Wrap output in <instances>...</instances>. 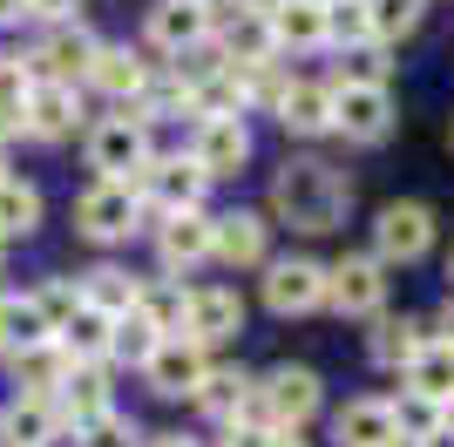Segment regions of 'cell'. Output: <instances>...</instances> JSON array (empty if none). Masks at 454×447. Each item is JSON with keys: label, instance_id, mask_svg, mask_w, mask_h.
<instances>
[{"label": "cell", "instance_id": "obj_1", "mask_svg": "<svg viewBox=\"0 0 454 447\" xmlns=\"http://www.w3.org/2000/svg\"><path fill=\"white\" fill-rule=\"evenodd\" d=\"M346 204H353V184H346L333 163H319V156H292V163L271 176V217L305 231V238L340 231Z\"/></svg>", "mask_w": 454, "mask_h": 447}, {"label": "cell", "instance_id": "obj_2", "mask_svg": "<svg viewBox=\"0 0 454 447\" xmlns=\"http://www.w3.org/2000/svg\"><path fill=\"white\" fill-rule=\"evenodd\" d=\"M89 169H102V184H143V169H150V122H136L129 109L102 115L89 129Z\"/></svg>", "mask_w": 454, "mask_h": 447}, {"label": "cell", "instance_id": "obj_3", "mask_svg": "<svg viewBox=\"0 0 454 447\" xmlns=\"http://www.w3.org/2000/svg\"><path fill=\"white\" fill-rule=\"evenodd\" d=\"M136 217H143V197H136V184H95L75 197V231L95 244H122L136 231Z\"/></svg>", "mask_w": 454, "mask_h": 447}, {"label": "cell", "instance_id": "obj_4", "mask_svg": "<svg viewBox=\"0 0 454 447\" xmlns=\"http://www.w3.org/2000/svg\"><path fill=\"white\" fill-rule=\"evenodd\" d=\"M333 129L346 143H380L394 129V95L373 82H333Z\"/></svg>", "mask_w": 454, "mask_h": 447}, {"label": "cell", "instance_id": "obj_5", "mask_svg": "<svg viewBox=\"0 0 454 447\" xmlns=\"http://www.w3.org/2000/svg\"><path fill=\"white\" fill-rule=\"evenodd\" d=\"M258 400H265L271 427H292V434H299L305 420L319 413V372H312V366H278V372L258 380Z\"/></svg>", "mask_w": 454, "mask_h": 447}, {"label": "cell", "instance_id": "obj_6", "mask_svg": "<svg viewBox=\"0 0 454 447\" xmlns=\"http://www.w3.org/2000/svg\"><path fill=\"white\" fill-rule=\"evenodd\" d=\"M373 244H380V264L427 258V244H434V210L427 204H387L380 224H373Z\"/></svg>", "mask_w": 454, "mask_h": 447}, {"label": "cell", "instance_id": "obj_7", "mask_svg": "<svg viewBox=\"0 0 454 447\" xmlns=\"http://www.w3.org/2000/svg\"><path fill=\"white\" fill-rule=\"evenodd\" d=\"M217 35V7L210 0H156L150 7V41L170 48V55H190Z\"/></svg>", "mask_w": 454, "mask_h": 447}, {"label": "cell", "instance_id": "obj_8", "mask_svg": "<svg viewBox=\"0 0 454 447\" xmlns=\"http://www.w3.org/2000/svg\"><path fill=\"white\" fill-rule=\"evenodd\" d=\"M265 305L271 312H319L325 305V264H312V258H278V264H265Z\"/></svg>", "mask_w": 454, "mask_h": 447}, {"label": "cell", "instance_id": "obj_9", "mask_svg": "<svg viewBox=\"0 0 454 447\" xmlns=\"http://www.w3.org/2000/svg\"><path fill=\"white\" fill-rule=\"evenodd\" d=\"M204 184H210V176L197 169V156H163V163L150 156V169H143V184H136V197L150 190V204L163 210V217H176V210H197Z\"/></svg>", "mask_w": 454, "mask_h": 447}, {"label": "cell", "instance_id": "obj_10", "mask_svg": "<svg viewBox=\"0 0 454 447\" xmlns=\"http://www.w3.org/2000/svg\"><path fill=\"white\" fill-rule=\"evenodd\" d=\"M204 372H210L204 346H190V339H163V346L150 353V366H143V380H150L163 400H197Z\"/></svg>", "mask_w": 454, "mask_h": 447}, {"label": "cell", "instance_id": "obj_11", "mask_svg": "<svg viewBox=\"0 0 454 447\" xmlns=\"http://www.w3.org/2000/svg\"><path fill=\"white\" fill-rule=\"evenodd\" d=\"M95 48H102V41L89 35V27H82V20H68V27H55V35L41 41L35 55V74L41 82H61V89H75L82 74H89V61H95Z\"/></svg>", "mask_w": 454, "mask_h": 447}, {"label": "cell", "instance_id": "obj_12", "mask_svg": "<svg viewBox=\"0 0 454 447\" xmlns=\"http://www.w3.org/2000/svg\"><path fill=\"white\" fill-rule=\"evenodd\" d=\"M325 305H333V312H353V318L380 312V305H387L380 258H340L333 271H325Z\"/></svg>", "mask_w": 454, "mask_h": 447}, {"label": "cell", "instance_id": "obj_13", "mask_svg": "<svg viewBox=\"0 0 454 447\" xmlns=\"http://www.w3.org/2000/svg\"><path fill=\"white\" fill-rule=\"evenodd\" d=\"M245 333V298L231 285H204L190 292V318H184V339L190 346H217V339H238Z\"/></svg>", "mask_w": 454, "mask_h": 447}, {"label": "cell", "instance_id": "obj_14", "mask_svg": "<svg viewBox=\"0 0 454 447\" xmlns=\"http://www.w3.org/2000/svg\"><path fill=\"white\" fill-rule=\"evenodd\" d=\"M156 258L170 264V271H190V264L217 258V217H204V210H176V217H163V231H156Z\"/></svg>", "mask_w": 454, "mask_h": 447}, {"label": "cell", "instance_id": "obj_15", "mask_svg": "<svg viewBox=\"0 0 454 447\" xmlns=\"http://www.w3.org/2000/svg\"><path fill=\"white\" fill-rule=\"evenodd\" d=\"M190 156H197V169H204V176H238V169H245V156H251L245 115H217V122H204Z\"/></svg>", "mask_w": 454, "mask_h": 447}, {"label": "cell", "instance_id": "obj_16", "mask_svg": "<svg viewBox=\"0 0 454 447\" xmlns=\"http://www.w3.org/2000/svg\"><path fill=\"white\" fill-rule=\"evenodd\" d=\"M333 441L340 447H394V400H346L340 420H333Z\"/></svg>", "mask_w": 454, "mask_h": 447}, {"label": "cell", "instance_id": "obj_17", "mask_svg": "<svg viewBox=\"0 0 454 447\" xmlns=\"http://www.w3.org/2000/svg\"><path fill=\"white\" fill-rule=\"evenodd\" d=\"M89 82H95L102 95H115L122 109H129V102H143V95H150V61L129 55V48H95Z\"/></svg>", "mask_w": 454, "mask_h": 447}, {"label": "cell", "instance_id": "obj_18", "mask_svg": "<svg viewBox=\"0 0 454 447\" xmlns=\"http://www.w3.org/2000/svg\"><path fill=\"white\" fill-rule=\"evenodd\" d=\"M55 407H61V420H68L75 434L95 427V420H109V372H102V366H75L68 380H61Z\"/></svg>", "mask_w": 454, "mask_h": 447}, {"label": "cell", "instance_id": "obj_19", "mask_svg": "<svg viewBox=\"0 0 454 447\" xmlns=\"http://www.w3.org/2000/svg\"><path fill=\"white\" fill-rule=\"evenodd\" d=\"M55 434H61V407H55V400L14 393L7 413H0V441H7V447H48Z\"/></svg>", "mask_w": 454, "mask_h": 447}, {"label": "cell", "instance_id": "obj_20", "mask_svg": "<svg viewBox=\"0 0 454 447\" xmlns=\"http://www.w3.org/2000/svg\"><path fill=\"white\" fill-rule=\"evenodd\" d=\"M75 122H82V95L61 89V82H35V102H27V136L61 143V136H75Z\"/></svg>", "mask_w": 454, "mask_h": 447}, {"label": "cell", "instance_id": "obj_21", "mask_svg": "<svg viewBox=\"0 0 454 447\" xmlns=\"http://www.w3.org/2000/svg\"><path fill=\"white\" fill-rule=\"evenodd\" d=\"M55 339V325H48V312H41V298H14V292H0V353L14 346V353H35V346H48Z\"/></svg>", "mask_w": 454, "mask_h": 447}, {"label": "cell", "instance_id": "obj_22", "mask_svg": "<svg viewBox=\"0 0 454 447\" xmlns=\"http://www.w3.org/2000/svg\"><path fill=\"white\" fill-rule=\"evenodd\" d=\"M55 339H61V353L75 359V366H102V359H109V346H115V318L95 312V305H82V312L68 318Z\"/></svg>", "mask_w": 454, "mask_h": 447}, {"label": "cell", "instance_id": "obj_23", "mask_svg": "<svg viewBox=\"0 0 454 447\" xmlns=\"http://www.w3.org/2000/svg\"><path fill=\"white\" fill-rule=\"evenodd\" d=\"M278 122L292 136H325V129H333V89H319V82H292V89L278 95Z\"/></svg>", "mask_w": 454, "mask_h": 447}, {"label": "cell", "instance_id": "obj_24", "mask_svg": "<svg viewBox=\"0 0 454 447\" xmlns=\"http://www.w3.org/2000/svg\"><path fill=\"white\" fill-rule=\"evenodd\" d=\"M27 102H35V61L0 55V143L27 136Z\"/></svg>", "mask_w": 454, "mask_h": 447}, {"label": "cell", "instance_id": "obj_25", "mask_svg": "<svg viewBox=\"0 0 454 447\" xmlns=\"http://www.w3.org/2000/svg\"><path fill=\"white\" fill-rule=\"evenodd\" d=\"M407 393L454 407V339H427V346H420V359L407 366Z\"/></svg>", "mask_w": 454, "mask_h": 447}, {"label": "cell", "instance_id": "obj_26", "mask_svg": "<svg viewBox=\"0 0 454 447\" xmlns=\"http://www.w3.org/2000/svg\"><path fill=\"white\" fill-rule=\"evenodd\" d=\"M14 372H20V393H35V400H55L61 380L75 372V359L61 353V339H48V346H35V353H14Z\"/></svg>", "mask_w": 454, "mask_h": 447}, {"label": "cell", "instance_id": "obj_27", "mask_svg": "<svg viewBox=\"0 0 454 447\" xmlns=\"http://www.w3.org/2000/svg\"><path fill=\"white\" fill-rule=\"evenodd\" d=\"M265 20L278 48H325V7H312V0H278Z\"/></svg>", "mask_w": 454, "mask_h": 447}, {"label": "cell", "instance_id": "obj_28", "mask_svg": "<svg viewBox=\"0 0 454 447\" xmlns=\"http://www.w3.org/2000/svg\"><path fill=\"white\" fill-rule=\"evenodd\" d=\"M217 258L224 264H265V217H258V210L217 217Z\"/></svg>", "mask_w": 454, "mask_h": 447}, {"label": "cell", "instance_id": "obj_29", "mask_svg": "<svg viewBox=\"0 0 454 447\" xmlns=\"http://www.w3.org/2000/svg\"><path fill=\"white\" fill-rule=\"evenodd\" d=\"M251 387H258V380H245L238 366H210L204 387H197V407H204L210 420H238V407L251 400Z\"/></svg>", "mask_w": 454, "mask_h": 447}, {"label": "cell", "instance_id": "obj_30", "mask_svg": "<svg viewBox=\"0 0 454 447\" xmlns=\"http://www.w3.org/2000/svg\"><path fill=\"white\" fill-rule=\"evenodd\" d=\"M420 325L414 318H380L373 325V339H366V353H373V366H414L420 359Z\"/></svg>", "mask_w": 454, "mask_h": 447}, {"label": "cell", "instance_id": "obj_31", "mask_svg": "<svg viewBox=\"0 0 454 447\" xmlns=\"http://www.w3.org/2000/svg\"><path fill=\"white\" fill-rule=\"evenodd\" d=\"M82 298H89L95 312L122 318V312H136V298H143V285H136L129 271H115V264H102V271H89V278H82Z\"/></svg>", "mask_w": 454, "mask_h": 447}, {"label": "cell", "instance_id": "obj_32", "mask_svg": "<svg viewBox=\"0 0 454 447\" xmlns=\"http://www.w3.org/2000/svg\"><path fill=\"white\" fill-rule=\"evenodd\" d=\"M35 224H41V190L20 184V176H0V244L27 238Z\"/></svg>", "mask_w": 454, "mask_h": 447}, {"label": "cell", "instance_id": "obj_33", "mask_svg": "<svg viewBox=\"0 0 454 447\" xmlns=\"http://www.w3.org/2000/svg\"><path fill=\"white\" fill-rule=\"evenodd\" d=\"M394 427H400L407 447H427L441 427H448V407H441V400H420V393H400L394 400Z\"/></svg>", "mask_w": 454, "mask_h": 447}, {"label": "cell", "instance_id": "obj_34", "mask_svg": "<svg viewBox=\"0 0 454 447\" xmlns=\"http://www.w3.org/2000/svg\"><path fill=\"white\" fill-rule=\"evenodd\" d=\"M136 312L150 318L163 339H184V318H190V292L184 285H143V298H136Z\"/></svg>", "mask_w": 454, "mask_h": 447}, {"label": "cell", "instance_id": "obj_35", "mask_svg": "<svg viewBox=\"0 0 454 447\" xmlns=\"http://www.w3.org/2000/svg\"><path fill=\"white\" fill-rule=\"evenodd\" d=\"M156 346H163V333H156L143 312H122V318H115V346H109L115 359H129V366H150Z\"/></svg>", "mask_w": 454, "mask_h": 447}, {"label": "cell", "instance_id": "obj_36", "mask_svg": "<svg viewBox=\"0 0 454 447\" xmlns=\"http://www.w3.org/2000/svg\"><path fill=\"white\" fill-rule=\"evenodd\" d=\"M325 41H373V0H333L325 7Z\"/></svg>", "mask_w": 454, "mask_h": 447}, {"label": "cell", "instance_id": "obj_37", "mask_svg": "<svg viewBox=\"0 0 454 447\" xmlns=\"http://www.w3.org/2000/svg\"><path fill=\"white\" fill-rule=\"evenodd\" d=\"M420 27V0H373V41H400Z\"/></svg>", "mask_w": 454, "mask_h": 447}, {"label": "cell", "instance_id": "obj_38", "mask_svg": "<svg viewBox=\"0 0 454 447\" xmlns=\"http://www.w3.org/2000/svg\"><path fill=\"white\" fill-rule=\"evenodd\" d=\"M41 312H48V325H55V333H61V325H68V318H75L82 312V305H89V298H82V285L75 278H55V285H41Z\"/></svg>", "mask_w": 454, "mask_h": 447}, {"label": "cell", "instance_id": "obj_39", "mask_svg": "<svg viewBox=\"0 0 454 447\" xmlns=\"http://www.w3.org/2000/svg\"><path fill=\"white\" fill-rule=\"evenodd\" d=\"M82 447H136V427L122 420V413H109V420L82 427Z\"/></svg>", "mask_w": 454, "mask_h": 447}, {"label": "cell", "instance_id": "obj_40", "mask_svg": "<svg viewBox=\"0 0 454 447\" xmlns=\"http://www.w3.org/2000/svg\"><path fill=\"white\" fill-rule=\"evenodd\" d=\"M27 14H41V20H55V27H68V20L82 14V0H27Z\"/></svg>", "mask_w": 454, "mask_h": 447}, {"label": "cell", "instance_id": "obj_41", "mask_svg": "<svg viewBox=\"0 0 454 447\" xmlns=\"http://www.w3.org/2000/svg\"><path fill=\"white\" fill-rule=\"evenodd\" d=\"M20 14H27V0H0V27H14Z\"/></svg>", "mask_w": 454, "mask_h": 447}, {"label": "cell", "instance_id": "obj_42", "mask_svg": "<svg viewBox=\"0 0 454 447\" xmlns=\"http://www.w3.org/2000/svg\"><path fill=\"white\" fill-rule=\"evenodd\" d=\"M265 447H305V441H299V434H292V427H278V434H271Z\"/></svg>", "mask_w": 454, "mask_h": 447}, {"label": "cell", "instance_id": "obj_43", "mask_svg": "<svg viewBox=\"0 0 454 447\" xmlns=\"http://www.w3.org/2000/svg\"><path fill=\"white\" fill-rule=\"evenodd\" d=\"M156 447H197V441H184V434H163V441H156Z\"/></svg>", "mask_w": 454, "mask_h": 447}, {"label": "cell", "instance_id": "obj_44", "mask_svg": "<svg viewBox=\"0 0 454 447\" xmlns=\"http://www.w3.org/2000/svg\"><path fill=\"white\" fill-rule=\"evenodd\" d=\"M441 325H448V333H441V339H454V298H448V312H441Z\"/></svg>", "mask_w": 454, "mask_h": 447}, {"label": "cell", "instance_id": "obj_45", "mask_svg": "<svg viewBox=\"0 0 454 447\" xmlns=\"http://www.w3.org/2000/svg\"><path fill=\"white\" fill-rule=\"evenodd\" d=\"M427 447H454V427H441V434H434V441H427Z\"/></svg>", "mask_w": 454, "mask_h": 447}, {"label": "cell", "instance_id": "obj_46", "mask_svg": "<svg viewBox=\"0 0 454 447\" xmlns=\"http://www.w3.org/2000/svg\"><path fill=\"white\" fill-rule=\"evenodd\" d=\"M312 7H333V0H312Z\"/></svg>", "mask_w": 454, "mask_h": 447}, {"label": "cell", "instance_id": "obj_47", "mask_svg": "<svg viewBox=\"0 0 454 447\" xmlns=\"http://www.w3.org/2000/svg\"><path fill=\"white\" fill-rule=\"evenodd\" d=\"M448 427H454V407H448Z\"/></svg>", "mask_w": 454, "mask_h": 447}, {"label": "cell", "instance_id": "obj_48", "mask_svg": "<svg viewBox=\"0 0 454 447\" xmlns=\"http://www.w3.org/2000/svg\"><path fill=\"white\" fill-rule=\"evenodd\" d=\"M448 278H454V264H448Z\"/></svg>", "mask_w": 454, "mask_h": 447}, {"label": "cell", "instance_id": "obj_49", "mask_svg": "<svg viewBox=\"0 0 454 447\" xmlns=\"http://www.w3.org/2000/svg\"><path fill=\"white\" fill-rule=\"evenodd\" d=\"M394 447H407V441H394Z\"/></svg>", "mask_w": 454, "mask_h": 447}]
</instances>
